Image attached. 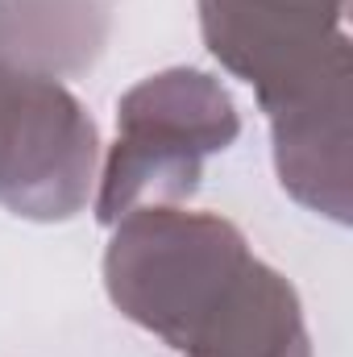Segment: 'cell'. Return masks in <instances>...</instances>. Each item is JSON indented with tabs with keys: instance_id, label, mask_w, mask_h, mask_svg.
<instances>
[{
	"instance_id": "obj_6",
	"label": "cell",
	"mask_w": 353,
	"mask_h": 357,
	"mask_svg": "<svg viewBox=\"0 0 353 357\" xmlns=\"http://www.w3.org/2000/svg\"><path fill=\"white\" fill-rule=\"evenodd\" d=\"M112 0H0V63L71 79L104 54Z\"/></svg>"
},
{
	"instance_id": "obj_5",
	"label": "cell",
	"mask_w": 353,
	"mask_h": 357,
	"mask_svg": "<svg viewBox=\"0 0 353 357\" xmlns=\"http://www.w3.org/2000/svg\"><path fill=\"white\" fill-rule=\"evenodd\" d=\"M270 121V154L278 187L316 216L350 225L353 154H350V59L316 84L262 108Z\"/></svg>"
},
{
	"instance_id": "obj_1",
	"label": "cell",
	"mask_w": 353,
	"mask_h": 357,
	"mask_svg": "<svg viewBox=\"0 0 353 357\" xmlns=\"http://www.w3.org/2000/svg\"><path fill=\"white\" fill-rule=\"evenodd\" d=\"M258 262L233 220L142 204L112 225L104 291L125 320L187 357L237 303Z\"/></svg>"
},
{
	"instance_id": "obj_4",
	"label": "cell",
	"mask_w": 353,
	"mask_h": 357,
	"mask_svg": "<svg viewBox=\"0 0 353 357\" xmlns=\"http://www.w3.org/2000/svg\"><path fill=\"white\" fill-rule=\"evenodd\" d=\"M350 0H200L208 54L270 108L350 59Z\"/></svg>"
},
{
	"instance_id": "obj_3",
	"label": "cell",
	"mask_w": 353,
	"mask_h": 357,
	"mask_svg": "<svg viewBox=\"0 0 353 357\" xmlns=\"http://www.w3.org/2000/svg\"><path fill=\"white\" fill-rule=\"evenodd\" d=\"M100 129L63 79L0 63V208L59 225L88 208Z\"/></svg>"
},
{
	"instance_id": "obj_2",
	"label": "cell",
	"mask_w": 353,
	"mask_h": 357,
	"mask_svg": "<svg viewBox=\"0 0 353 357\" xmlns=\"http://www.w3.org/2000/svg\"><path fill=\"white\" fill-rule=\"evenodd\" d=\"M241 137L229 88L195 67L146 75L117 100V142L96 175V220L117 225L142 204H183L200 191L204 162Z\"/></svg>"
}]
</instances>
